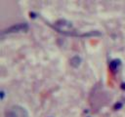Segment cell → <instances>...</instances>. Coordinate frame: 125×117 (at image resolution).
I'll use <instances>...</instances> for the list:
<instances>
[{
    "instance_id": "cell-1",
    "label": "cell",
    "mask_w": 125,
    "mask_h": 117,
    "mask_svg": "<svg viewBox=\"0 0 125 117\" xmlns=\"http://www.w3.org/2000/svg\"><path fill=\"white\" fill-rule=\"evenodd\" d=\"M53 28L58 32L63 33L65 35H71V36H82L81 34H79V32L76 29L72 26L71 23L65 21V20H60L55 23L53 25Z\"/></svg>"
},
{
    "instance_id": "cell-2",
    "label": "cell",
    "mask_w": 125,
    "mask_h": 117,
    "mask_svg": "<svg viewBox=\"0 0 125 117\" xmlns=\"http://www.w3.org/2000/svg\"><path fill=\"white\" fill-rule=\"evenodd\" d=\"M4 117H28V113L23 106L12 105L5 110Z\"/></svg>"
},
{
    "instance_id": "cell-3",
    "label": "cell",
    "mask_w": 125,
    "mask_h": 117,
    "mask_svg": "<svg viewBox=\"0 0 125 117\" xmlns=\"http://www.w3.org/2000/svg\"><path fill=\"white\" fill-rule=\"evenodd\" d=\"M28 30V25L26 23H20L17 25H14L8 28H6L5 30L1 32V35L4 34H10V33H16V32H26Z\"/></svg>"
},
{
    "instance_id": "cell-4",
    "label": "cell",
    "mask_w": 125,
    "mask_h": 117,
    "mask_svg": "<svg viewBox=\"0 0 125 117\" xmlns=\"http://www.w3.org/2000/svg\"><path fill=\"white\" fill-rule=\"evenodd\" d=\"M80 63H81V58L78 57V56L72 57L70 58V61H69V63H70V65L72 67H78Z\"/></svg>"
},
{
    "instance_id": "cell-5",
    "label": "cell",
    "mask_w": 125,
    "mask_h": 117,
    "mask_svg": "<svg viewBox=\"0 0 125 117\" xmlns=\"http://www.w3.org/2000/svg\"><path fill=\"white\" fill-rule=\"evenodd\" d=\"M119 64H120V63H119V61H117V60H114V61H112L111 63H109V67H111V68H112V71H115L117 68H118V67H119Z\"/></svg>"
}]
</instances>
